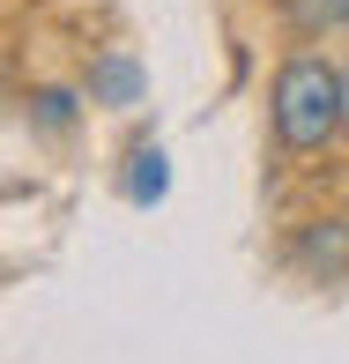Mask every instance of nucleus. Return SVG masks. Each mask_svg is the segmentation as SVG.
Returning a JSON list of instances; mask_svg holds the SVG:
<instances>
[{
  "label": "nucleus",
  "instance_id": "nucleus-3",
  "mask_svg": "<svg viewBox=\"0 0 349 364\" xmlns=\"http://www.w3.org/2000/svg\"><path fill=\"white\" fill-rule=\"evenodd\" d=\"M282 15H290L305 38H327V30H342L349 23V0H275Z\"/></svg>",
  "mask_w": 349,
  "mask_h": 364
},
{
  "label": "nucleus",
  "instance_id": "nucleus-6",
  "mask_svg": "<svg viewBox=\"0 0 349 364\" xmlns=\"http://www.w3.org/2000/svg\"><path fill=\"white\" fill-rule=\"evenodd\" d=\"M68 105H75V97H68V90H38V97H30V112H38V127H53V134H60V127H68V119H75V112H68Z\"/></svg>",
  "mask_w": 349,
  "mask_h": 364
},
{
  "label": "nucleus",
  "instance_id": "nucleus-5",
  "mask_svg": "<svg viewBox=\"0 0 349 364\" xmlns=\"http://www.w3.org/2000/svg\"><path fill=\"white\" fill-rule=\"evenodd\" d=\"M127 193H134V201H163V149H134Z\"/></svg>",
  "mask_w": 349,
  "mask_h": 364
},
{
  "label": "nucleus",
  "instance_id": "nucleus-4",
  "mask_svg": "<svg viewBox=\"0 0 349 364\" xmlns=\"http://www.w3.org/2000/svg\"><path fill=\"white\" fill-rule=\"evenodd\" d=\"M90 97H104V105H134V97H141V68H134V60H97Z\"/></svg>",
  "mask_w": 349,
  "mask_h": 364
},
{
  "label": "nucleus",
  "instance_id": "nucleus-1",
  "mask_svg": "<svg viewBox=\"0 0 349 364\" xmlns=\"http://www.w3.org/2000/svg\"><path fill=\"white\" fill-rule=\"evenodd\" d=\"M268 119H275V141L297 149V156L327 149L342 134V68H327V60H312V53L282 60L275 90H268Z\"/></svg>",
  "mask_w": 349,
  "mask_h": 364
},
{
  "label": "nucleus",
  "instance_id": "nucleus-7",
  "mask_svg": "<svg viewBox=\"0 0 349 364\" xmlns=\"http://www.w3.org/2000/svg\"><path fill=\"white\" fill-rule=\"evenodd\" d=\"M342 134H349V68H342Z\"/></svg>",
  "mask_w": 349,
  "mask_h": 364
},
{
  "label": "nucleus",
  "instance_id": "nucleus-2",
  "mask_svg": "<svg viewBox=\"0 0 349 364\" xmlns=\"http://www.w3.org/2000/svg\"><path fill=\"white\" fill-rule=\"evenodd\" d=\"M290 260L305 275H320V283H342L349 275V223H305L290 238Z\"/></svg>",
  "mask_w": 349,
  "mask_h": 364
}]
</instances>
